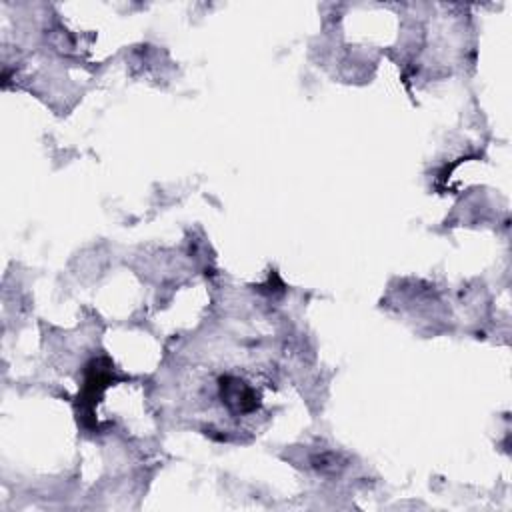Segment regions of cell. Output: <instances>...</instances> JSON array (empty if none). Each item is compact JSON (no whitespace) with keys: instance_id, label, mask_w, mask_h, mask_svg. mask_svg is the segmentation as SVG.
Wrapping results in <instances>:
<instances>
[{"instance_id":"obj_1","label":"cell","mask_w":512,"mask_h":512,"mask_svg":"<svg viewBox=\"0 0 512 512\" xmlns=\"http://www.w3.org/2000/svg\"><path fill=\"white\" fill-rule=\"evenodd\" d=\"M190 418L206 432L236 436L252 432L266 414L270 382L256 364L212 360L192 370Z\"/></svg>"}]
</instances>
